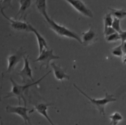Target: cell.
<instances>
[{"instance_id":"cell-1","label":"cell","mask_w":126,"mask_h":125,"mask_svg":"<svg viewBox=\"0 0 126 125\" xmlns=\"http://www.w3.org/2000/svg\"><path fill=\"white\" fill-rule=\"evenodd\" d=\"M51 72V71L47 72L45 75H44L43 76H42L41 77H40L39 79H38L37 80L35 81H33L32 83H27L26 84L24 83L22 85L17 83L11 77H10L9 80L12 85L11 89L9 92L7 93L6 95L4 97V98L7 99L11 97L16 98L18 100L19 104H20L21 101L22 100L24 102V106H26V105H27L26 100L24 95L25 93V91L27 89H28L29 87L39 83Z\"/></svg>"},{"instance_id":"cell-2","label":"cell","mask_w":126,"mask_h":125,"mask_svg":"<svg viewBox=\"0 0 126 125\" xmlns=\"http://www.w3.org/2000/svg\"><path fill=\"white\" fill-rule=\"evenodd\" d=\"M44 19L50 28L57 35L62 37L75 39L82 44L81 38L77 33L70 30L64 26L58 24L53 19L50 18L49 15L45 17Z\"/></svg>"},{"instance_id":"cell-3","label":"cell","mask_w":126,"mask_h":125,"mask_svg":"<svg viewBox=\"0 0 126 125\" xmlns=\"http://www.w3.org/2000/svg\"><path fill=\"white\" fill-rule=\"evenodd\" d=\"M73 86L79 92H80L83 96H84L86 98H87L90 100V101L96 107V108L98 110L99 113L100 114L103 115V116H105L104 108L105 105L109 102H113L116 100V99L114 98L113 95L108 94L107 93H105V97L103 98L98 99L92 98L89 97L88 95H87L76 84H73Z\"/></svg>"},{"instance_id":"cell-4","label":"cell","mask_w":126,"mask_h":125,"mask_svg":"<svg viewBox=\"0 0 126 125\" xmlns=\"http://www.w3.org/2000/svg\"><path fill=\"white\" fill-rule=\"evenodd\" d=\"M60 57L58 55H55L53 53V50L49 49H44L42 51L39 53L38 56L33 61L38 62L40 63V69L43 66H45L46 69L49 67L50 62L53 60L58 59Z\"/></svg>"},{"instance_id":"cell-5","label":"cell","mask_w":126,"mask_h":125,"mask_svg":"<svg viewBox=\"0 0 126 125\" xmlns=\"http://www.w3.org/2000/svg\"><path fill=\"white\" fill-rule=\"evenodd\" d=\"M26 51L23 50L22 48H21L14 53L8 56L6 72L7 73H10L14 70L17 65L24 59V57L26 56Z\"/></svg>"},{"instance_id":"cell-6","label":"cell","mask_w":126,"mask_h":125,"mask_svg":"<svg viewBox=\"0 0 126 125\" xmlns=\"http://www.w3.org/2000/svg\"><path fill=\"white\" fill-rule=\"evenodd\" d=\"M29 110L26 106H12L8 105L5 108V111L8 113H12L18 115L21 117L24 120L26 125L29 124L32 125L31 119L28 114V111Z\"/></svg>"},{"instance_id":"cell-7","label":"cell","mask_w":126,"mask_h":125,"mask_svg":"<svg viewBox=\"0 0 126 125\" xmlns=\"http://www.w3.org/2000/svg\"><path fill=\"white\" fill-rule=\"evenodd\" d=\"M24 66L23 68L20 70L17 74L22 78V82L23 84L25 83L29 80L33 81V78L32 76V70L30 67V64L29 60V55L24 57Z\"/></svg>"},{"instance_id":"cell-8","label":"cell","mask_w":126,"mask_h":125,"mask_svg":"<svg viewBox=\"0 0 126 125\" xmlns=\"http://www.w3.org/2000/svg\"><path fill=\"white\" fill-rule=\"evenodd\" d=\"M82 15L89 18H93L92 11L89 9L81 0H64Z\"/></svg>"},{"instance_id":"cell-9","label":"cell","mask_w":126,"mask_h":125,"mask_svg":"<svg viewBox=\"0 0 126 125\" xmlns=\"http://www.w3.org/2000/svg\"><path fill=\"white\" fill-rule=\"evenodd\" d=\"M0 11L3 17L7 20L10 23L11 26L14 29L17 30H27L29 31L28 23L25 22H22L20 20H17V19L14 20L7 16L3 11V10L1 7H0Z\"/></svg>"},{"instance_id":"cell-10","label":"cell","mask_w":126,"mask_h":125,"mask_svg":"<svg viewBox=\"0 0 126 125\" xmlns=\"http://www.w3.org/2000/svg\"><path fill=\"white\" fill-rule=\"evenodd\" d=\"M28 26H29V31L33 33L36 37V40L37 42V44H38V46L39 53H41L43 50L48 49L47 42H46V40L44 39V38L31 24L28 23Z\"/></svg>"},{"instance_id":"cell-11","label":"cell","mask_w":126,"mask_h":125,"mask_svg":"<svg viewBox=\"0 0 126 125\" xmlns=\"http://www.w3.org/2000/svg\"><path fill=\"white\" fill-rule=\"evenodd\" d=\"M50 65L53 70L54 76L57 80L63 82L64 79H69V76L65 73L64 70H63L60 66L56 64L55 62H53L50 63Z\"/></svg>"},{"instance_id":"cell-12","label":"cell","mask_w":126,"mask_h":125,"mask_svg":"<svg viewBox=\"0 0 126 125\" xmlns=\"http://www.w3.org/2000/svg\"><path fill=\"white\" fill-rule=\"evenodd\" d=\"M82 44L84 46H87L94 42L97 40V35L93 27H90L89 30L82 33Z\"/></svg>"},{"instance_id":"cell-13","label":"cell","mask_w":126,"mask_h":125,"mask_svg":"<svg viewBox=\"0 0 126 125\" xmlns=\"http://www.w3.org/2000/svg\"><path fill=\"white\" fill-rule=\"evenodd\" d=\"M51 103H40L37 104L35 106L34 108L30 112H32L33 110H35L41 115L43 116L51 124V125H55L54 123L52 122V120L49 117L48 113H47V108L51 105Z\"/></svg>"},{"instance_id":"cell-14","label":"cell","mask_w":126,"mask_h":125,"mask_svg":"<svg viewBox=\"0 0 126 125\" xmlns=\"http://www.w3.org/2000/svg\"><path fill=\"white\" fill-rule=\"evenodd\" d=\"M19 2L20 5L19 9L16 15L15 18L19 17V20H20V19L25 14V12L30 8L32 3V0H19Z\"/></svg>"},{"instance_id":"cell-15","label":"cell","mask_w":126,"mask_h":125,"mask_svg":"<svg viewBox=\"0 0 126 125\" xmlns=\"http://www.w3.org/2000/svg\"><path fill=\"white\" fill-rule=\"evenodd\" d=\"M35 4L37 10L44 18L48 15L47 12L46 0H35Z\"/></svg>"},{"instance_id":"cell-16","label":"cell","mask_w":126,"mask_h":125,"mask_svg":"<svg viewBox=\"0 0 126 125\" xmlns=\"http://www.w3.org/2000/svg\"><path fill=\"white\" fill-rule=\"evenodd\" d=\"M109 118L111 120L110 123L111 125H117V124L122 121L123 116L118 112H115L109 116Z\"/></svg>"},{"instance_id":"cell-17","label":"cell","mask_w":126,"mask_h":125,"mask_svg":"<svg viewBox=\"0 0 126 125\" xmlns=\"http://www.w3.org/2000/svg\"><path fill=\"white\" fill-rule=\"evenodd\" d=\"M108 9L111 11V14L113 15L115 18L121 20L126 17V11L124 9L117 10L109 7H108Z\"/></svg>"},{"instance_id":"cell-18","label":"cell","mask_w":126,"mask_h":125,"mask_svg":"<svg viewBox=\"0 0 126 125\" xmlns=\"http://www.w3.org/2000/svg\"><path fill=\"white\" fill-rule=\"evenodd\" d=\"M111 13H108L105 15L103 18L104 19V29L106 28L107 27L111 26L113 23V19H112L111 16Z\"/></svg>"},{"instance_id":"cell-19","label":"cell","mask_w":126,"mask_h":125,"mask_svg":"<svg viewBox=\"0 0 126 125\" xmlns=\"http://www.w3.org/2000/svg\"><path fill=\"white\" fill-rule=\"evenodd\" d=\"M120 20L117 18L114 17L113 23H112L111 26L118 33H119L120 32H121L122 31L121 30V27H120Z\"/></svg>"},{"instance_id":"cell-20","label":"cell","mask_w":126,"mask_h":125,"mask_svg":"<svg viewBox=\"0 0 126 125\" xmlns=\"http://www.w3.org/2000/svg\"><path fill=\"white\" fill-rule=\"evenodd\" d=\"M112 54L117 57H122L123 55L122 49V45L120 44L119 46L114 48L112 50Z\"/></svg>"},{"instance_id":"cell-21","label":"cell","mask_w":126,"mask_h":125,"mask_svg":"<svg viewBox=\"0 0 126 125\" xmlns=\"http://www.w3.org/2000/svg\"><path fill=\"white\" fill-rule=\"evenodd\" d=\"M105 39L107 42H115L120 39L119 34L118 32L114 33L112 34L105 37Z\"/></svg>"},{"instance_id":"cell-22","label":"cell","mask_w":126,"mask_h":125,"mask_svg":"<svg viewBox=\"0 0 126 125\" xmlns=\"http://www.w3.org/2000/svg\"><path fill=\"white\" fill-rule=\"evenodd\" d=\"M11 2L12 0H2L1 1L0 0V7H1L3 10L10 7L12 6Z\"/></svg>"},{"instance_id":"cell-23","label":"cell","mask_w":126,"mask_h":125,"mask_svg":"<svg viewBox=\"0 0 126 125\" xmlns=\"http://www.w3.org/2000/svg\"><path fill=\"white\" fill-rule=\"evenodd\" d=\"M116 32H117L114 29V28L112 26H109V27H107L106 28L104 29L103 34L106 37Z\"/></svg>"},{"instance_id":"cell-24","label":"cell","mask_w":126,"mask_h":125,"mask_svg":"<svg viewBox=\"0 0 126 125\" xmlns=\"http://www.w3.org/2000/svg\"><path fill=\"white\" fill-rule=\"evenodd\" d=\"M119 34L121 40V43L126 42V31H122Z\"/></svg>"},{"instance_id":"cell-25","label":"cell","mask_w":126,"mask_h":125,"mask_svg":"<svg viewBox=\"0 0 126 125\" xmlns=\"http://www.w3.org/2000/svg\"><path fill=\"white\" fill-rule=\"evenodd\" d=\"M122 45V49L123 55L126 54V42L121 44Z\"/></svg>"},{"instance_id":"cell-26","label":"cell","mask_w":126,"mask_h":125,"mask_svg":"<svg viewBox=\"0 0 126 125\" xmlns=\"http://www.w3.org/2000/svg\"><path fill=\"white\" fill-rule=\"evenodd\" d=\"M122 61L124 64L126 63V54L123 55L122 56Z\"/></svg>"}]
</instances>
